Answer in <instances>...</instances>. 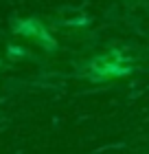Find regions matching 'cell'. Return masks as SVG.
Masks as SVG:
<instances>
[{
  "instance_id": "obj_1",
  "label": "cell",
  "mask_w": 149,
  "mask_h": 154,
  "mask_svg": "<svg viewBox=\"0 0 149 154\" xmlns=\"http://www.w3.org/2000/svg\"><path fill=\"white\" fill-rule=\"evenodd\" d=\"M132 71V64L127 62L121 53H108L103 57H97L94 62H90L88 73L92 79H103V77H118Z\"/></svg>"
},
{
  "instance_id": "obj_2",
  "label": "cell",
  "mask_w": 149,
  "mask_h": 154,
  "mask_svg": "<svg viewBox=\"0 0 149 154\" xmlns=\"http://www.w3.org/2000/svg\"><path fill=\"white\" fill-rule=\"evenodd\" d=\"M18 33H22V35H31V38H37L40 42H44L46 46H53V40L46 35V31L42 29L35 20H26V22L18 24Z\"/></svg>"
}]
</instances>
